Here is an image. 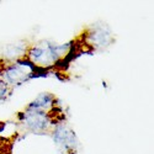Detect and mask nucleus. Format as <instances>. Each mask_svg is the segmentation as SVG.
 <instances>
[{
    "label": "nucleus",
    "instance_id": "1",
    "mask_svg": "<svg viewBox=\"0 0 154 154\" xmlns=\"http://www.w3.org/2000/svg\"><path fill=\"white\" fill-rule=\"evenodd\" d=\"M59 111L56 107L54 96L51 94H41L22 113V123L33 133L53 132L57 125L63 120L58 116Z\"/></svg>",
    "mask_w": 154,
    "mask_h": 154
},
{
    "label": "nucleus",
    "instance_id": "2",
    "mask_svg": "<svg viewBox=\"0 0 154 154\" xmlns=\"http://www.w3.org/2000/svg\"><path fill=\"white\" fill-rule=\"evenodd\" d=\"M70 46V43L53 45L49 42H40L29 48L22 58L32 64L37 70L51 69L58 66L64 58L72 53Z\"/></svg>",
    "mask_w": 154,
    "mask_h": 154
},
{
    "label": "nucleus",
    "instance_id": "3",
    "mask_svg": "<svg viewBox=\"0 0 154 154\" xmlns=\"http://www.w3.org/2000/svg\"><path fill=\"white\" fill-rule=\"evenodd\" d=\"M36 73L37 69L23 58L15 59L14 62L5 64L4 67H0V75L10 88L27 82Z\"/></svg>",
    "mask_w": 154,
    "mask_h": 154
},
{
    "label": "nucleus",
    "instance_id": "4",
    "mask_svg": "<svg viewBox=\"0 0 154 154\" xmlns=\"http://www.w3.org/2000/svg\"><path fill=\"white\" fill-rule=\"evenodd\" d=\"M52 136L54 138L56 144L60 149V152H64V154L75 152V146L78 143L75 134L72 130L67 128L66 126H63L62 122L56 126V128L52 132Z\"/></svg>",
    "mask_w": 154,
    "mask_h": 154
},
{
    "label": "nucleus",
    "instance_id": "5",
    "mask_svg": "<svg viewBox=\"0 0 154 154\" xmlns=\"http://www.w3.org/2000/svg\"><path fill=\"white\" fill-rule=\"evenodd\" d=\"M83 42L89 48L101 49L112 42V35L110 30H106L101 25L99 27H94L93 30L85 32L83 37Z\"/></svg>",
    "mask_w": 154,
    "mask_h": 154
},
{
    "label": "nucleus",
    "instance_id": "6",
    "mask_svg": "<svg viewBox=\"0 0 154 154\" xmlns=\"http://www.w3.org/2000/svg\"><path fill=\"white\" fill-rule=\"evenodd\" d=\"M12 140L9 138L0 137V154H11Z\"/></svg>",
    "mask_w": 154,
    "mask_h": 154
},
{
    "label": "nucleus",
    "instance_id": "7",
    "mask_svg": "<svg viewBox=\"0 0 154 154\" xmlns=\"http://www.w3.org/2000/svg\"><path fill=\"white\" fill-rule=\"evenodd\" d=\"M10 93V86L4 82V79L0 75V101H3L6 99V96Z\"/></svg>",
    "mask_w": 154,
    "mask_h": 154
}]
</instances>
